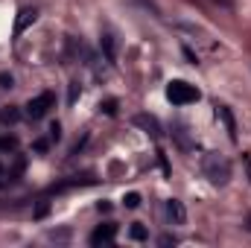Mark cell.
<instances>
[{
	"label": "cell",
	"mask_w": 251,
	"mask_h": 248,
	"mask_svg": "<svg viewBox=\"0 0 251 248\" xmlns=\"http://www.w3.org/2000/svg\"><path fill=\"white\" fill-rule=\"evenodd\" d=\"M85 143H88V134H82V140H76V143H73V149H70V155H76V152H79V149H82Z\"/></svg>",
	"instance_id": "cell-22"
},
{
	"label": "cell",
	"mask_w": 251,
	"mask_h": 248,
	"mask_svg": "<svg viewBox=\"0 0 251 248\" xmlns=\"http://www.w3.org/2000/svg\"><path fill=\"white\" fill-rule=\"evenodd\" d=\"M243 164H246V173H249V181H251V158L249 155H243Z\"/></svg>",
	"instance_id": "cell-24"
},
{
	"label": "cell",
	"mask_w": 251,
	"mask_h": 248,
	"mask_svg": "<svg viewBox=\"0 0 251 248\" xmlns=\"http://www.w3.org/2000/svg\"><path fill=\"white\" fill-rule=\"evenodd\" d=\"M82 94V88H79V82H70V102H76V97Z\"/></svg>",
	"instance_id": "cell-21"
},
{
	"label": "cell",
	"mask_w": 251,
	"mask_h": 248,
	"mask_svg": "<svg viewBox=\"0 0 251 248\" xmlns=\"http://www.w3.org/2000/svg\"><path fill=\"white\" fill-rule=\"evenodd\" d=\"M0 88H3V91H9V88H15V76H12L9 70H0Z\"/></svg>",
	"instance_id": "cell-16"
},
{
	"label": "cell",
	"mask_w": 251,
	"mask_h": 248,
	"mask_svg": "<svg viewBox=\"0 0 251 248\" xmlns=\"http://www.w3.org/2000/svg\"><path fill=\"white\" fill-rule=\"evenodd\" d=\"M114 240H117V225H114V222H102V225L94 228L91 237H88V243H91L94 248L108 246V243H114Z\"/></svg>",
	"instance_id": "cell-4"
},
{
	"label": "cell",
	"mask_w": 251,
	"mask_h": 248,
	"mask_svg": "<svg viewBox=\"0 0 251 248\" xmlns=\"http://www.w3.org/2000/svg\"><path fill=\"white\" fill-rule=\"evenodd\" d=\"M246 228H249V231H251V216H249V225H246Z\"/></svg>",
	"instance_id": "cell-26"
},
{
	"label": "cell",
	"mask_w": 251,
	"mask_h": 248,
	"mask_svg": "<svg viewBox=\"0 0 251 248\" xmlns=\"http://www.w3.org/2000/svg\"><path fill=\"white\" fill-rule=\"evenodd\" d=\"M35 21H38V9H35V6H24V9L18 12V18H15V35H24Z\"/></svg>",
	"instance_id": "cell-5"
},
{
	"label": "cell",
	"mask_w": 251,
	"mask_h": 248,
	"mask_svg": "<svg viewBox=\"0 0 251 248\" xmlns=\"http://www.w3.org/2000/svg\"><path fill=\"white\" fill-rule=\"evenodd\" d=\"M53 105H56V94H53V91H44V94L32 97V99L24 105V108H26L24 114H26L29 120H41V117H44V114H47Z\"/></svg>",
	"instance_id": "cell-3"
},
{
	"label": "cell",
	"mask_w": 251,
	"mask_h": 248,
	"mask_svg": "<svg viewBox=\"0 0 251 248\" xmlns=\"http://www.w3.org/2000/svg\"><path fill=\"white\" fill-rule=\"evenodd\" d=\"M47 237L56 240V243H67V240H70V231H67V228H64V231H50Z\"/></svg>",
	"instance_id": "cell-18"
},
{
	"label": "cell",
	"mask_w": 251,
	"mask_h": 248,
	"mask_svg": "<svg viewBox=\"0 0 251 248\" xmlns=\"http://www.w3.org/2000/svg\"><path fill=\"white\" fill-rule=\"evenodd\" d=\"M100 111L108 114V117H114V114H117V99H105V102H100Z\"/></svg>",
	"instance_id": "cell-14"
},
{
	"label": "cell",
	"mask_w": 251,
	"mask_h": 248,
	"mask_svg": "<svg viewBox=\"0 0 251 248\" xmlns=\"http://www.w3.org/2000/svg\"><path fill=\"white\" fill-rule=\"evenodd\" d=\"M176 243H178V240H176L173 234H161V237H158V246L161 248H170V246H176Z\"/></svg>",
	"instance_id": "cell-19"
},
{
	"label": "cell",
	"mask_w": 251,
	"mask_h": 248,
	"mask_svg": "<svg viewBox=\"0 0 251 248\" xmlns=\"http://www.w3.org/2000/svg\"><path fill=\"white\" fill-rule=\"evenodd\" d=\"M50 149V137H38V140H32V152H38V155H44Z\"/></svg>",
	"instance_id": "cell-15"
},
{
	"label": "cell",
	"mask_w": 251,
	"mask_h": 248,
	"mask_svg": "<svg viewBox=\"0 0 251 248\" xmlns=\"http://www.w3.org/2000/svg\"><path fill=\"white\" fill-rule=\"evenodd\" d=\"M167 219H170L173 225H184V222H187V210H184V204H181L178 198H170V201H167Z\"/></svg>",
	"instance_id": "cell-8"
},
{
	"label": "cell",
	"mask_w": 251,
	"mask_h": 248,
	"mask_svg": "<svg viewBox=\"0 0 251 248\" xmlns=\"http://www.w3.org/2000/svg\"><path fill=\"white\" fill-rule=\"evenodd\" d=\"M18 120H21V111H18L15 105H6V108L0 111V123L3 125H15Z\"/></svg>",
	"instance_id": "cell-10"
},
{
	"label": "cell",
	"mask_w": 251,
	"mask_h": 248,
	"mask_svg": "<svg viewBox=\"0 0 251 248\" xmlns=\"http://www.w3.org/2000/svg\"><path fill=\"white\" fill-rule=\"evenodd\" d=\"M102 53H105V62L117 64V44H114V35H102Z\"/></svg>",
	"instance_id": "cell-9"
},
{
	"label": "cell",
	"mask_w": 251,
	"mask_h": 248,
	"mask_svg": "<svg viewBox=\"0 0 251 248\" xmlns=\"http://www.w3.org/2000/svg\"><path fill=\"white\" fill-rule=\"evenodd\" d=\"M3 173H6V170H3V164H0V178H3Z\"/></svg>",
	"instance_id": "cell-25"
},
{
	"label": "cell",
	"mask_w": 251,
	"mask_h": 248,
	"mask_svg": "<svg viewBox=\"0 0 251 248\" xmlns=\"http://www.w3.org/2000/svg\"><path fill=\"white\" fill-rule=\"evenodd\" d=\"M47 137H50V143L62 140V125H59V123H50V128H47Z\"/></svg>",
	"instance_id": "cell-17"
},
{
	"label": "cell",
	"mask_w": 251,
	"mask_h": 248,
	"mask_svg": "<svg viewBox=\"0 0 251 248\" xmlns=\"http://www.w3.org/2000/svg\"><path fill=\"white\" fill-rule=\"evenodd\" d=\"M97 210H100V213H111V204H108V201H100Z\"/></svg>",
	"instance_id": "cell-23"
},
{
	"label": "cell",
	"mask_w": 251,
	"mask_h": 248,
	"mask_svg": "<svg viewBox=\"0 0 251 248\" xmlns=\"http://www.w3.org/2000/svg\"><path fill=\"white\" fill-rule=\"evenodd\" d=\"M131 123L137 125V128H143L152 140H161V123H158V117H152V114H134Z\"/></svg>",
	"instance_id": "cell-6"
},
{
	"label": "cell",
	"mask_w": 251,
	"mask_h": 248,
	"mask_svg": "<svg viewBox=\"0 0 251 248\" xmlns=\"http://www.w3.org/2000/svg\"><path fill=\"white\" fill-rule=\"evenodd\" d=\"M128 237H131L134 243H146V240H149V231H146V225H140V222H134V225L128 228Z\"/></svg>",
	"instance_id": "cell-11"
},
{
	"label": "cell",
	"mask_w": 251,
	"mask_h": 248,
	"mask_svg": "<svg viewBox=\"0 0 251 248\" xmlns=\"http://www.w3.org/2000/svg\"><path fill=\"white\" fill-rule=\"evenodd\" d=\"M47 213H50V201H41V204L35 207V219H44Z\"/></svg>",
	"instance_id": "cell-20"
},
{
	"label": "cell",
	"mask_w": 251,
	"mask_h": 248,
	"mask_svg": "<svg viewBox=\"0 0 251 248\" xmlns=\"http://www.w3.org/2000/svg\"><path fill=\"white\" fill-rule=\"evenodd\" d=\"M199 88L196 85H190L184 79H173L170 85H167V99L173 102V105H193V102H199Z\"/></svg>",
	"instance_id": "cell-2"
},
{
	"label": "cell",
	"mask_w": 251,
	"mask_h": 248,
	"mask_svg": "<svg viewBox=\"0 0 251 248\" xmlns=\"http://www.w3.org/2000/svg\"><path fill=\"white\" fill-rule=\"evenodd\" d=\"M213 111H216V117L225 123V128H228V137H231V140H237V120H234L231 108H228V105H222V102H213Z\"/></svg>",
	"instance_id": "cell-7"
},
{
	"label": "cell",
	"mask_w": 251,
	"mask_h": 248,
	"mask_svg": "<svg viewBox=\"0 0 251 248\" xmlns=\"http://www.w3.org/2000/svg\"><path fill=\"white\" fill-rule=\"evenodd\" d=\"M201 173H204V178L210 181L213 187H225L231 181V161L225 158V155H219V152H207L204 158H201Z\"/></svg>",
	"instance_id": "cell-1"
},
{
	"label": "cell",
	"mask_w": 251,
	"mask_h": 248,
	"mask_svg": "<svg viewBox=\"0 0 251 248\" xmlns=\"http://www.w3.org/2000/svg\"><path fill=\"white\" fill-rule=\"evenodd\" d=\"M12 149H18V137H12V134H0V152H12Z\"/></svg>",
	"instance_id": "cell-12"
},
{
	"label": "cell",
	"mask_w": 251,
	"mask_h": 248,
	"mask_svg": "<svg viewBox=\"0 0 251 248\" xmlns=\"http://www.w3.org/2000/svg\"><path fill=\"white\" fill-rule=\"evenodd\" d=\"M123 204L128 207V210H137V207H140V193H126Z\"/></svg>",
	"instance_id": "cell-13"
}]
</instances>
